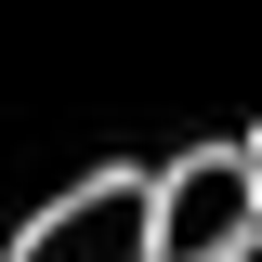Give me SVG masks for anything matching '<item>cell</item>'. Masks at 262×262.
<instances>
[{"mask_svg": "<svg viewBox=\"0 0 262 262\" xmlns=\"http://www.w3.org/2000/svg\"><path fill=\"white\" fill-rule=\"evenodd\" d=\"M262 236V170L249 144H184L158 170V262H236Z\"/></svg>", "mask_w": 262, "mask_h": 262, "instance_id": "cell-1", "label": "cell"}, {"mask_svg": "<svg viewBox=\"0 0 262 262\" xmlns=\"http://www.w3.org/2000/svg\"><path fill=\"white\" fill-rule=\"evenodd\" d=\"M236 262H262V236H249V249H236Z\"/></svg>", "mask_w": 262, "mask_h": 262, "instance_id": "cell-3", "label": "cell"}, {"mask_svg": "<svg viewBox=\"0 0 262 262\" xmlns=\"http://www.w3.org/2000/svg\"><path fill=\"white\" fill-rule=\"evenodd\" d=\"M13 262H158V170H92L53 210H27Z\"/></svg>", "mask_w": 262, "mask_h": 262, "instance_id": "cell-2", "label": "cell"}, {"mask_svg": "<svg viewBox=\"0 0 262 262\" xmlns=\"http://www.w3.org/2000/svg\"><path fill=\"white\" fill-rule=\"evenodd\" d=\"M249 170H262V131H249Z\"/></svg>", "mask_w": 262, "mask_h": 262, "instance_id": "cell-4", "label": "cell"}]
</instances>
